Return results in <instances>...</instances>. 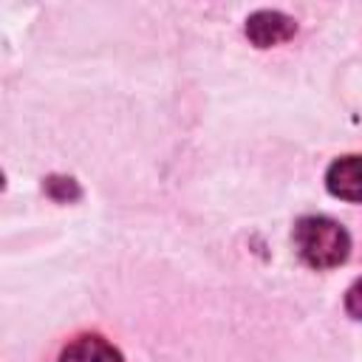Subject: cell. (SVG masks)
Here are the masks:
<instances>
[{"instance_id":"1","label":"cell","mask_w":362,"mask_h":362,"mask_svg":"<svg viewBox=\"0 0 362 362\" xmlns=\"http://www.w3.org/2000/svg\"><path fill=\"white\" fill-rule=\"evenodd\" d=\"M294 249L300 260L311 269H337L348 260L351 252V235L342 223L322 218V215H305L294 223Z\"/></svg>"},{"instance_id":"3","label":"cell","mask_w":362,"mask_h":362,"mask_svg":"<svg viewBox=\"0 0 362 362\" xmlns=\"http://www.w3.org/2000/svg\"><path fill=\"white\" fill-rule=\"evenodd\" d=\"M325 187L334 198L362 204V156H342L325 173Z\"/></svg>"},{"instance_id":"2","label":"cell","mask_w":362,"mask_h":362,"mask_svg":"<svg viewBox=\"0 0 362 362\" xmlns=\"http://www.w3.org/2000/svg\"><path fill=\"white\" fill-rule=\"evenodd\" d=\"M297 31V23L283 11H255L246 20V37L257 48H272L280 42H288Z\"/></svg>"},{"instance_id":"5","label":"cell","mask_w":362,"mask_h":362,"mask_svg":"<svg viewBox=\"0 0 362 362\" xmlns=\"http://www.w3.org/2000/svg\"><path fill=\"white\" fill-rule=\"evenodd\" d=\"M45 189H48V195L54 198V201H74V198H79V187H76V181L74 178H59V175H51L48 181H45Z\"/></svg>"},{"instance_id":"4","label":"cell","mask_w":362,"mask_h":362,"mask_svg":"<svg viewBox=\"0 0 362 362\" xmlns=\"http://www.w3.org/2000/svg\"><path fill=\"white\" fill-rule=\"evenodd\" d=\"M59 362H122V354L102 337L85 334L65 345Z\"/></svg>"},{"instance_id":"6","label":"cell","mask_w":362,"mask_h":362,"mask_svg":"<svg viewBox=\"0 0 362 362\" xmlns=\"http://www.w3.org/2000/svg\"><path fill=\"white\" fill-rule=\"evenodd\" d=\"M345 311H348L354 320H362V277L345 291Z\"/></svg>"}]
</instances>
